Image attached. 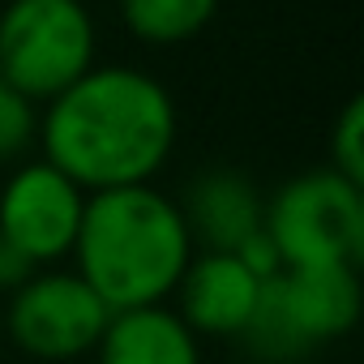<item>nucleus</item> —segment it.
<instances>
[{"label": "nucleus", "mask_w": 364, "mask_h": 364, "mask_svg": "<svg viewBox=\"0 0 364 364\" xmlns=\"http://www.w3.org/2000/svg\"><path fill=\"white\" fill-rule=\"evenodd\" d=\"M99 31L82 0H9L0 9V77L35 107L95 69Z\"/></svg>", "instance_id": "obj_5"}, {"label": "nucleus", "mask_w": 364, "mask_h": 364, "mask_svg": "<svg viewBox=\"0 0 364 364\" xmlns=\"http://www.w3.org/2000/svg\"><path fill=\"white\" fill-rule=\"evenodd\" d=\"M176 99L146 69L95 65L39 112V150L86 193L150 185L176 150Z\"/></svg>", "instance_id": "obj_1"}, {"label": "nucleus", "mask_w": 364, "mask_h": 364, "mask_svg": "<svg viewBox=\"0 0 364 364\" xmlns=\"http://www.w3.org/2000/svg\"><path fill=\"white\" fill-rule=\"evenodd\" d=\"M112 309L77 270H35L0 309V330L18 351L43 364H69L95 351Z\"/></svg>", "instance_id": "obj_6"}, {"label": "nucleus", "mask_w": 364, "mask_h": 364, "mask_svg": "<svg viewBox=\"0 0 364 364\" xmlns=\"http://www.w3.org/2000/svg\"><path fill=\"white\" fill-rule=\"evenodd\" d=\"M219 14V0H120V22L137 43L176 48L198 39Z\"/></svg>", "instance_id": "obj_11"}, {"label": "nucleus", "mask_w": 364, "mask_h": 364, "mask_svg": "<svg viewBox=\"0 0 364 364\" xmlns=\"http://www.w3.org/2000/svg\"><path fill=\"white\" fill-rule=\"evenodd\" d=\"M193 253L198 249L176 198L159 193L154 185H124L86 198L69 257L99 300L120 313L163 304Z\"/></svg>", "instance_id": "obj_2"}, {"label": "nucleus", "mask_w": 364, "mask_h": 364, "mask_svg": "<svg viewBox=\"0 0 364 364\" xmlns=\"http://www.w3.org/2000/svg\"><path fill=\"white\" fill-rule=\"evenodd\" d=\"M39 141V107L0 77V167L18 163Z\"/></svg>", "instance_id": "obj_12"}, {"label": "nucleus", "mask_w": 364, "mask_h": 364, "mask_svg": "<svg viewBox=\"0 0 364 364\" xmlns=\"http://www.w3.org/2000/svg\"><path fill=\"white\" fill-rule=\"evenodd\" d=\"M176 206L185 215L193 249H219V253H236L245 240L262 232L266 219L262 189L236 167L198 171L185 185V198H176Z\"/></svg>", "instance_id": "obj_9"}, {"label": "nucleus", "mask_w": 364, "mask_h": 364, "mask_svg": "<svg viewBox=\"0 0 364 364\" xmlns=\"http://www.w3.org/2000/svg\"><path fill=\"white\" fill-rule=\"evenodd\" d=\"M39 266L31 262V257H22L9 240H0V296H9V291H18L31 274H35Z\"/></svg>", "instance_id": "obj_14"}, {"label": "nucleus", "mask_w": 364, "mask_h": 364, "mask_svg": "<svg viewBox=\"0 0 364 364\" xmlns=\"http://www.w3.org/2000/svg\"><path fill=\"white\" fill-rule=\"evenodd\" d=\"M86 198L90 193L48 159L18 163L0 185V240H9L43 270L73 253Z\"/></svg>", "instance_id": "obj_7"}, {"label": "nucleus", "mask_w": 364, "mask_h": 364, "mask_svg": "<svg viewBox=\"0 0 364 364\" xmlns=\"http://www.w3.org/2000/svg\"><path fill=\"white\" fill-rule=\"evenodd\" d=\"M262 283L236 253L198 249L176 283V313L198 338H240L249 326Z\"/></svg>", "instance_id": "obj_8"}, {"label": "nucleus", "mask_w": 364, "mask_h": 364, "mask_svg": "<svg viewBox=\"0 0 364 364\" xmlns=\"http://www.w3.org/2000/svg\"><path fill=\"white\" fill-rule=\"evenodd\" d=\"M262 232L283 270L300 266H360L364 257V185L334 167L300 171L266 198Z\"/></svg>", "instance_id": "obj_4"}, {"label": "nucleus", "mask_w": 364, "mask_h": 364, "mask_svg": "<svg viewBox=\"0 0 364 364\" xmlns=\"http://www.w3.org/2000/svg\"><path fill=\"white\" fill-rule=\"evenodd\" d=\"M338 176L364 185V99H347V107L338 112L334 129H330V163Z\"/></svg>", "instance_id": "obj_13"}, {"label": "nucleus", "mask_w": 364, "mask_h": 364, "mask_svg": "<svg viewBox=\"0 0 364 364\" xmlns=\"http://www.w3.org/2000/svg\"><path fill=\"white\" fill-rule=\"evenodd\" d=\"M95 364H202V338L167 304L120 309L107 317Z\"/></svg>", "instance_id": "obj_10"}, {"label": "nucleus", "mask_w": 364, "mask_h": 364, "mask_svg": "<svg viewBox=\"0 0 364 364\" xmlns=\"http://www.w3.org/2000/svg\"><path fill=\"white\" fill-rule=\"evenodd\" d=\"M360 266H300L262 283L240 343L257 364H291L360 326Z\"/></svg>", "instance_id": "obj_3"}]
</instances>
